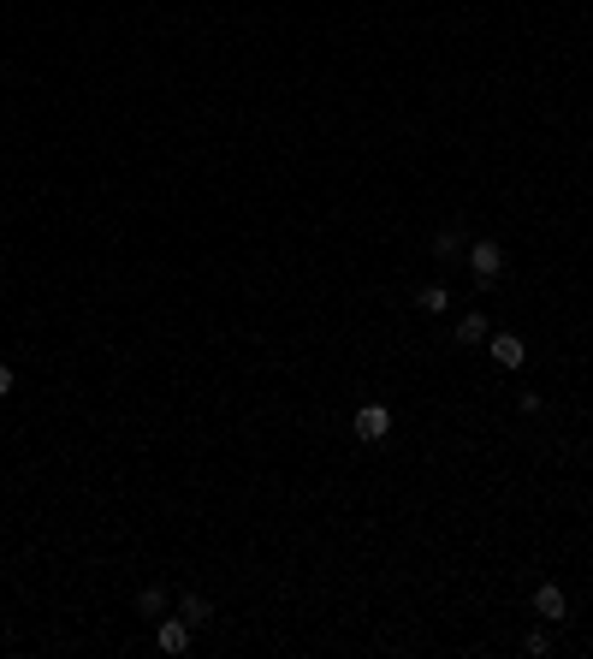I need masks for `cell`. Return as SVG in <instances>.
Instances as JSON below:
<instances>
[{"instance_id": "cell-1", "label": "cell", "mask_w": 593, "mask_h": 659, "mask_svg": "<svg viewBox=\"0 0 593 659\" xmlns=\"http://www.w3.org/2000/svg\"><path fill=\"white\" fill-rule=\"evenodd\" d=\"M469 268H475L480 286H493L498 273H505V244H498V238H475V244H469Z\"/></svg>"}, {"instance_id": "cell-2", "label": "cell", "mask_w": 593, "mask_h": 659, "mask_svg": "<svg viewBox=\"0 0 593 659\" xmlns=\"http://www.w3.org/2000/svg\"><path fill=\"white\" fill-rule=\"evenodd\" d=\"M351 434H356V440H368V445H380L386 434H392V410H386V404H362L356 422H351Z\"/></svg>"}, {"instance_id": "cell-3", "label": "cell", "mask_w": 593, "mask_h": 659, "mask_svg": "<svg viewBox=\"0 0 593 659\" xmlns=\"http://www.w3.org/2000/svg\"><path fill=\"white\" fill-rule=\"evenodd\" d=\"M534 618H546V624H564L570 618V594L558 582H540L534 588Z\"/></svg>"}, {"instance_id": "cell-4", "label": "cell", "mask_w": 593, "mask_h": 659, "mask_svg": "<svg viewBox=\"0 0 593 659\" xmlns=\"http://www.w3.org/2000/svg\"><path fill=\"white\" fill-rule=\"evenodd\" d=\"M155 647L160 654H184L190 647V618H155Z\"/></svg>"}, {"instance_id": "cell-5", "label": "cell", "mask_w": 593, "mask_h": 659, "mask_svg": "<svg viewBox=\"0 0 593 659\" xmlns=\"http://www.w3.org/2000/svg\"><path fill=\"white\" fill-rule=\"evenodd\" d=\"M487 351H493L498 369H523V357H528V344L516 339V333H493V339H487Z\"/></svg>"}, {"instance_id": "cell-6", "label": "cell", "mask_w": 593, "mask_h": 659, "mask_svg": "<svg viewBox=\"0 0 593 659\" xmlns=\"http://www.w3.org/2000/svg\"><path fill=\"white\" fill-rule=\"evenodd\" d=\"M487 339H493L487 316H463V321H457V344H487Z\"/></svg>"}, {"instance_id": "cell-7", "label": "cell", "mask_w": 593, "mask_h": 659, "mask_svg": "<svg viewBox=\"0 0 593 659\" xmlns=\"http://www.w3.org/2000/svg\"><path fill=\"white\" fill-rule=\"evenodd\" d=\"M137 612L149 618V624H155V618L167 612V588H160V582H149V588H142V594H137Z\"/></svg>"}, {"instance_id": "cell-8", "label": "cell", "mask_w": 593, "mask_h": 659, "mask_svg": "<svg viewBox=\"0 0 593 659\" xmlns=\"http://www.w3.org/2000/svg\"><path fill=\"white\" fill-rule=\"evenodd\" d=\"M178 612L190 618V630H202V624L214 618V600H202V594H184V600H178Z\"/></svg>"}, {"instance_id": "cell-9", "label": "cell", "mask_w": 593, "mask_h": 659, "mask_svg": "<svg viewBox=\"0 0 593 659\" xmlns=\"http://www.w3.org/2000/svg\"><path fill=\"white\" fill-rule=\"evenodd\" d=\"M415 303H422L427 316H445V309H452V291H445V286H422V291H415Z\"/></svg>"}, {"instance_id": "cell-10", "label": "cell", "mask_w": 593, "mask_h": 659, "mask_svg": "<svg viewBox=\"0 0 593 659\" xmlns=\"http://www.w3.org/2000/svg\"><path fill=\"white\" fill-rule=\"evenodd\" d=\"M457 250H463V232H439V238H433V256H439V261L457 256Z\"/></svg>"}, {"instance_id": "cell-11", "label": "cell", "mask_w": 593, "mask_h": 659, "mask_svg": "<svg viewBox=\"0 0 593 659\" xmlns=\"http://www.w3.org/2000/svg\"><path fill=\"white\" fill-rule=\"evenodd\" d=\"M523 647H528V654H552V642H546V630H528V642H523Z\"/></svg>"}, {"instance_id": "cell-12", "label": "cell", "mask_w": 593, "mask_h": 659, "mask_svg": "<svg viewBox=\"0 0 593 659\" xmlns=\"http://www.w3.org/2000/svg\"><path fill=\"white\" fill-rule=\"evenodd\" d=\"M6 392H13V369H6V362H0V398H6Z\"/></svg>"}]
</instances>
